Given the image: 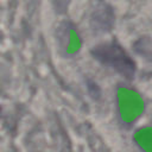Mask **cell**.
<instances>
[{
    "label": "cell",
    "instance_id": "6da1fadb",
    "mask_svg": "<svg viewBox=\"0 0 152 152\" xmlns=\"http://www.w3.org/2000/svg\"><path fill=\"white\" fill-rule=\"evenodd\" d=\"M91 55L100 63L114 69L121 76L128 80L133 78L137 70L135 63L119 43L110 42L100 44L91 50Z\"/></svg>",
    "mask_w": 152,
    "mask_h": 152
}]
</instances>
